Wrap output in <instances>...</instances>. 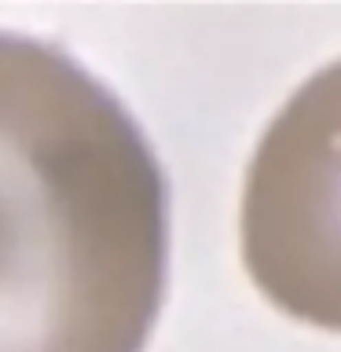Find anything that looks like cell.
<instances>
[{
    "mask_svg": "<svg viewBox=\"0 0 341 352\" xmlns=\"http://www.w3.org/2000/svg\"><path fill=\"white\" fill-rule=\"evenodd\" d=\"M169 283V180L66 48L0 30V352H143Z\"/></svg>",
    "mask_w": 341,
    "mask_h": 352,
    "instance_id": "6da1fadb",
    "label": "cell"
},
{
    "mask_svg": "<svg viewBox=\"0 0 341 352\" xmlns=\"http://www.w3.org/2000/svg\"><path fill=\"white\" fill-rule=\"evenodd\" d=\"M239 253L279 312L341 334V55L264 125L242 176Z\"/></svg>",
    "mask_w": 341,
    "mask_h": 352,
    "instance_id": "7a4b0ae2",
    "label": "cell"
}]
</instances>
